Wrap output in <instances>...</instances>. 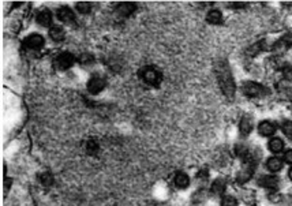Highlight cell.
I'll use <instances>...</instances> for the list:
<instances>
[{
	"label": "cell",
	"instance_id": "obj_16",
	"mask_svg": "<svg viewBox=\"0 0 292 206\" xmlns=\"http://www.w3.org/2000/svg\"><path fill=\"white\" fill-rule=\"evenodd\" d=\"M175 184H176V187L179 189H186V187H189L190 184V178L189 175H186L184 172H178L176 175H175Z\"/></svg>",
	"mask_w": 292,
	"mask_h": 206
},
{
	"label": "cell",
	"instance_id": "obj_22",
	"mask_svg": "<svg viewBox=\"0 0 292 206\" xmlns=\"http://www.w3.org/2000/svg\"><path fill=\"white\" fill-rule=\"evenodd\" d=\"M77 10H78L81 14H89L90 10H92V6H90V3H87V1H80V3L77 4Z\"/></svg>",
	"mask_w": 292,
	"mask_h": 206
},
{
	"label": "cell",
	"instance_id": "obj_28",
	"mask_svg": "<svg viewBox=\"0 0 292 206\" xmlns=\"http://www.w3.org/2000/svg\"><path fill=\"white\" fill-rule=\"evenodd\" d=\"M208 178H209V172H208V169H201V171L198 172V175H197L198 182H207Z\"/></svg>",
	"mask_w": 292,
	"mask_h": 206
},
{
	"label": "cell",
	"instance_id": "obj_26",
	"mask_svg": "<svg viewBox=\"0 0 292 206\" xmlns=\"http://www.w3.org/2000/svg\"><path fill=\"white\" fill-rule=\"evenodd\" d=\"M94 62V57L92 55H89V53H83V55H81L80 57V63L86 66V64H92Z\"/></svg>",
	"mask_w": 292,
	"mask_h": 206
},
{
	"label": "cell",
	"instance_id": "obj_2",
	"mask_svg": "<svg viewBox=\"0 0 292 206\" xmlns=\"http://www.w3.org/2000/svg\"><path fill=\"white\" fill-rule=\"evenodd\" d=\"M257 163V156L254 155V153H250V156L247 157L246 160H243V166H242L241 171L238 172V175H236V182L239 184L247 183L252 178V175H254Z\"/></svg>",
	"mask_w": 292,
	"mask_h": 206
},
{
	"label": "cell",
	"instance_id": "obj_30",
	"mask_svg": "<svg viewBox=\"0 0 292 206\" xmlns=\"http://www.w3.org/2000/svg\"><path fill=\"white\" fill-rule=\"evenodd\" d=\"M287 206H292V198H290V200L287 201Z\"/></svg>",
	"mask_w": 292,
	"mask_h": 206
},
{
	"label": "cell",
	"instance_id": "obj_10",
	"mask_svg": "<svg viewBox=\"0 0 292 206\" xmlns=\"http://www.w3.org/2000/svg\"><path fill=\"white\" fill-rule=\"evenodd\" d=\"M25 46L29 49H41L44 46V39L40 35L29 36L25 40Z\"/></svg>",
	"mask_w": 292,
	"mask_h": 206
},
{
	"label": "cell",
	"instance_id": "obj_9",
	"mask_svg": "<svg viewBox=\"0 0 292 206\" xmlns=\"http://www.w3.org/2000/svg\"><path fill=\"white\" fill-rule=\"evenodd\" d=\"M258 132L261 137H272L276 132V124L269 121H264L258 126Z\"/></svg>",
	"mask_w": 292,
	"mask_h": 206
},
{
	"label": "cell",
	"instance_id": "obj_20",
	"mask_svg": "<svg viewBox=\"0 0 292 206\" xmlns=\"http://www.w3.org/2000/svg\"><path fill=\"white\" fill-rule=\"evenodd\" d=\"M49 36L53 41H62L64 39V30L60 26H52L51 30H49Z\"/></svg>",
	"mask_w": 292,
	"mask_h": 206
},
{
	"label": "cell",
	"instance_id": "obj_23",
	"mask_svg": "<svg viewBox=\"0 0 292 206\" xmlns=\"http://www.w3.org/2000/svg\"><path fill=\"white\" fill-rule=\"evenodd\" d=\"M40 182L45 187H49V186H52V183H53V178H52L51 173H48V172H45V173H41L40 175Z\"/></svg>",
	"mask_w": 292,
	"mask_h": 206
},
{
	"label": "cell",
	"instance_id": "obj_25",
	"mask_svg": "<svg viewBox=\"0 0 292 206\" xmlns=\"http://www.w3.org/2000/svg\"><path fill=\"white\" fill-rule=\"evenodd\" d=\"M221 206H238V201L232 195H225L221 200Z\"/></svg>",
	"mask_w": 292,
	"mask_h": 206
},
{
	"label": "cell",
	"instance_id": "obj_13",
	"mask_svg": "<svg viewBox=\"0 0 292 206\" xmlns=\"http://www.w3.org/2000/svg\"><path fill=\"white\" fill-rule=\"evenodd\" d=\"M135 10H137V6L134 3H121L119 6L116 7V12L119 15H122V17H128Z\"/></svg>",
	"mask_w": 292,
	"mask_h": 206
},
{
	"label": "cell",
	"instance_id": "obj_29",
	"mask_svg": "<svg viewBox=\"0 0 292 206\" xmlns=\"http://www.w3.org/2000/svg\"><path fill=\"white\" fill-rule=\"evenodd\" d=\"M284 161L288 163V164H292V149L287 150L286 153H284Z\"/></svg>",
	"mask_w": 292,
	"mask_h": 206
},
{
	"label": "cell",
	"instance_id": "obj_24",
	"mask_svg": "<svg viewBox=\"0 0 292 206\" xmlns=\"http://www.w3.org/2000/svg\"><path fill=\"white\" fill-rule=\"evenodd\" d=\"M281 128H283V131H284V134H286L287 137L292 141V122L284 121L283 122V124H281Z\"/></svg>",
	"mask_w": 292,
	"mask_h": 206
},
{
	"label": "cell",
	"instance_id": "obj_31",
	"mask_svg": "<svg viewBox=\"0 0 292 206\" xmlns=\"http://www.w3.org/2000/svg\"><path fill=\"white\" fill-rule=\"evenodd\" d=\"M288 178H290L292 180V168L290 169V171H288Z\"/></svg>",
	"mask_w": 292,
	"mask_h": 206
},
{
	"label": "cell",
	"instance_id": "obj_4",
	"mask_svg": "<svg viewBox=\"0 0 292 206\" xmlns=\"http://www.w3.org/2000/svg\"><path fill=\"white\" fill-rule=\"evenodd\" d=\"M141 75H142L143 81L149 85L155 86H160L161 83V74L159 70H156L155 67H145V69L141 71Z\"/></svg>",
	"mask_w": 292,
	"mask_h": 206
},
{
	"label": "cell",
	"instance_id": "obj_11",
	"mask_svg": "<svg viewBox=\"0 0 292 206\" xmlns=\"http://www.w3.org/2000/svg\"><path fill=\"white\" fill-rule=\"evenodd\" d=\"M56 14H57V18H59L62 22L64 23L74 22V19H75L74 12H73V10L69 8V7H60V8L56 11Z\"/></svg>",
	"mask_w": 292,
	"mask_h": 206
},
{
	"label": "cell",
	"instance_id": "obj_8",
	"mask_svg": "<svg viewBox=\"0 0 292 206\" xmlns=\"http://www.w3.org/2000/svg\"><path fill=\"white\" fill-rule=\"evenodd\" d=\"M279 178H276L275 175H265V176H261V179L258 180V184L262 186L265 189L269 190H277L279 187Z\"/></svg>",
	"mask_w": 292,
	"mask_h": 206
},
{
	"label": "cell",
	"instance_id": "obj_15",
	"mask_svg": "<svg viewBox=\"0 0 292 206\" xmlns=\"http://www.w3.org/2000/svg\"><path fill=\"white\" fill-rule=\"evenodd\" d=\"M268 148L272 153H280L284 149V141L281 139V138H272L268 143Z\"/></svg>",
	"mask_w": 292,
	"mask_h": 206
},
{
	"label": "cell",
	"instance_id": "obj_21",
	"mask_svg": "<svg viewBox=\"0 0 292 206\" xmlns=\"http://www.w3.org/2000/svg\"><path fill=\"white\" fill-rule=\"evenodd\" d=\"M97 150H98V143L96 142V141L90 139L89 142L86 143V152H87L89 155L94 156L96 153H97Z\"/></svg>",
	"mask_w": 292,
	"mask_h": 206
},
{
	"label": "cell",
	"instance_id": "obj_7",
	"mask_svg": "<svg viewBox=\"0 0 292 206\" xmlns=\"http://www.w3.org/2000/svg\"><path fill=\"white\" fill-rule=\"evenodd\" d=\"M292 45V32H288L286 35L281 37L280 40H277L273 44V49L277 52H283L287 51L290 46Z\"/></svg>",
	"mask_w": 292,
	"mask_h": 206
},
{
	"label": "cell",
	"instance_id": "obj_27",
	"mask_svg": "<svg viewBox=\"0 0 292 206\" xmlns=\"http://www.w3.org/2000/svg\"><path fill=\"white\" fill-rule=\"evenodd\" d=\"M283 77L288 82H292V66H286L283 69Z\"/></svg>",
	"mask_w": 292,
	"mask_h": 206
},
{
	"label": "cell",
	"instance_id": "obj_3",
	"mask_svg": "<svg viewBox=\"0 0 292 206\" xmlns=\"http://www.w3.org/2000/svg\"><path fill=\"white\" fill-rule=\"evenodd\" d=\"M242 90L245 93V96L250 98H257L262 97L264 94H266V89L264 86L259 85L257 82H252V81H247L242 85Z\"/></svg>",
	"mask_w": 292,
	"mask_h": 206
},
{
	"label": "cell",
	"instance_id": "obj_18",
	"mask_svg": "<svg viewBox=\"0 0 292 206\" xmlns=\"http://www.w3.org/2000/svg\"><path fill=\"white\" fill-rule=\"evenodd\" d=\"M207 21L209 23H212V25H218V23H221V21H223V14H221V11H218V10H210V11L208 12Z\"/></svg>",
	"mask_w": 292,
	"mask_h": 206
},
{
	"label": "cell",
	"instance_id": "obj_1",
	"mask_svg": "<svg viewBox=\"0 0 292 206\" xmlns=\"http://www.w3.org/2000/svg\"><path fill=\"white\" fill-rule=\"evenodd\" d=\"M214 73H216L218 86H220L223 94L229 100H232L235 96L236 86L228 62L224 60V59H218L217 62L214 63Z\"/></svg>",
	"mask_w": 292,
	"mask_h": 206
},
{
	"label": "cell",
	"instance_id": "obj_17",
	"mask_svg": "<svg viewBox=\"0 0 292 206\" xmlns=\"http://www.w3.org/2000/svg\"><path fill=\"white\" fill-rule=\"evenodd\" d=\"M266 168L269 169L270 172H279L283 169V161L279 159V157H270L269 160L266 161Z\"/></svg>",
	"mask_w": 292,
	"mask_h": 206
},
{
	"label": "cell",
	"instance_id": "obj_5",
	"mask_svg": "<svg viewBox=\"0 0 292 206\" xmlns=\"http://www.w3.org/2000/svg\"><path fill=\"white\" fill-rule=\"evenodd\" d=\"M75 59L74 56L70 53V52H62L59 53L55 59V66H56L57 70H62V71H66L69 70L73 64H74Z\"/></svg>",
	"mask_w": 292,
	"mask_h": 206
},
{
	"label": "cell",
	"instance_id": "obj_19",
	"mask_svg": "<svg viewBox=\"0 0 292 206\" xmlns=\"http://www.w3.org/2000/svg\"><path fill=\"white\" fill-rule=\"evenodd\" d=\"M37 22L40 23L41 26H51L52 23V14L49 11H41L37 15Z\"/></svg>",
	"mask_w": 292,
	"mask_h": 206
},
{
	"label": "cell",
	"instance_id": "obj_12",
	"mask_svg": "<svg viewBox=\"0 0 292 206\" xmlns=\"http://www.w3.org/2000/svg\"><path fill=\"white\" fill-rule=\"evenodd\" d=\"M252 130V119L250 116H243L239 123V132L242 137H247Z\"/></svg>",
	"mask_w": 292,
	"mask_h": 206
},
{
	"label": "cell",
	"instance_id": "obj_6",
	"mask_svg": "<svg viewBox=\"0 0 292 206\" xmlns=\"http://www.w3.org/2000/svg\"><path fill=\"white\" fill-rule=\"evenodd\" d=\"M105 78L101 77V75H93L92 78L89 80L87 82V90L92 93V94H98V93L103 90L104 87H105Z\"/></svg>",
	"mask_w": 292,
	"mask_h": 206
},
{
	"label": "cell",
	"instance_id": "obj_14",
	"mask_svg": "<svg viewBox=\"0 0 292 206\" xmlns=\"http://www.w3.org/2000/svg\"><path fill=\"white\" fill-rule=\"evenodd\" d=\"M225 189H227V182L223 178H218L212 183L210 191L213 195H223L225 193Z\"/></svg>",
	"mask_w": 292,
	"mask_h": 206
}]
</instances>
